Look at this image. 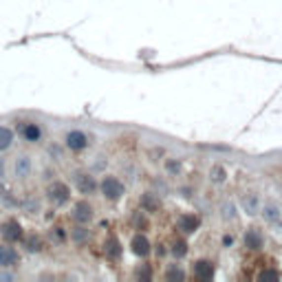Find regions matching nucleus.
<instances>
[{"label": "nucleus", "instance_id": "1", "mask_svg": "<svg viewBox=\"0 0 282 282\" xmlns=\"http://www.w3.org/2000/svg\"><path fill=\"white\" fill-rule=\"evenodd\" d=\"M0 236H2L4 243H13V245H16V243H22L25 229H22V225L18 223L16 218H9L0 225Z\"/></svg>", "mask_w": 282, "mask_h": 282}, {"label": "nucleus", "instance_id": "2", "mask_svg": "<svg viewBox=\"0 0 282 282\" xmlns=\"http://www.w3.org/2000/svg\"><path fill=\"white\" fill-rule=\"evenodd\" d=\"M46 199L51 201L53 205H64L69 203L70 199V187L62 181H53L49 187H46Z\"/></svg>", "mask_w": 282, "mask_h": 282}, {"label": "nucleus", "instance_id": "3", "mask_svg": "<svg viewBox=\"0 0 282 282\" xmlns=\"http://www.w3.org/2000/svg\"><path fill=\"white\" fill-rule=\"evenodd\" d=\"M100 190L108 201H117L124 196V183L117 176H104V181L100 183Z\"/></svg>", "mask_w": 282, "mask_h": 282}, {"label": "nucleus", "instance_id": "4", "mask_svg": "<svg viewBox=\"0 0 282 282\" xmlns=\"http://www.w3.org/2000/svg\"><path fill=\"white\" fill-rule=\"evenodd\" d=\"M31 170H34V159L25 152L16 154V159H13V176L20 178V181L22 178H29Z\"/></svg>", "mask_w": 282, "mask_h": 282}, {"label": "nucleus", "instance_id": "5", "mask_svg": "<svg viewBox=\"0 0 282 282\" xmlns=\"http://www.w3.org/2000/svg\"><path fill=\"white\" fill-rule=\"evenodd\" d=\"M20 262V253L13 247V243H2L0 245V269H11Z\"/></svg>", "mask_w": 282, "mask_h": 282}, {"label": "nucleus", "instance_id": "6", "mask_svg": "<svg viewBox=\"0 0 282 282\" xmlns=\"http://www.w3.org/2000/svg\"><path fill=\"white\" fill-rule=\"evenodd\" d=\"M73 183L79 190V194H95V190H97V181L88 172H75Z\"/></svg>", "mask_w": 282, "mask_h": 282}, {"label": "nucleus", "instance_id": "7", "mask_svg": "<svg viewBox=\"0 0 282 282\" xmlns=\"http://www.w3.org/2000/svg\"><path fill=\"white\" fill-rule=\"evenodd\" d=\"M64 143L70 152H82L84 148L88 145V137L82 133V130H69L67 137H64Z\"/></svg>", "mask_w": 282, "mask_h": 282}, {"label": "nucleus", "instance_id": "8", "mask_svg": "<svg viewBox=\"0 0 282 282\" xmlns=\"http://www.w3.org/2000/svg\"><path fill=\"white\" fill-rule=\"evenodd\" d=\"M18 130H20V137L25 141H29V143H35V141H40V137H42L40 126L34 124V121H20Z\"/></svg>", "mask_w": 282, "mask_h": 282}, {"label": "nucleus", "instance_id": "9", "mask_svg": "<svg viewBox=\"0 0 282 282\" xmlns=\"http://www.w3.org/2000/svg\"><path fill=\"white\" fill-rule=\"evenodd\" d=\"M91 218H93L91 203H86V201H79V203H75V208H73V220H75V223L86 225Z\"/></svg>", "mask_w": 282, "mask_h": 282}, {"label": "nucleus", "instance_id": "10", "mask_svg": "<svg viewBox=\"0 0 282 282\" xmlns=\"http://www.w3.org/2000/svg\"><path fill=\"white\" fill-rule=\"evenodd\" d=\"M199 225H201V218L196 214H183L181 218H178V229H181V232H185V234L196 232V229H199Z\"/></svg>", "mask_w": 282, "mask_h": 282}, {"label": "nucleus", "instance_id": "11", "mask_svg": "<svg viewBox=\"0 0 282 282\" xmlns=\"http://www.w3.org/2000/svg\"><path fill=\"white\" fill-rule=\"evenodd\" d=\"M194 276L199 280H212V276H214V265H212L210 260H199L194 265Z\"/></svg>", "mask_w": 282, "mask_h": 282}, {"label": "nucleus", "instance_id": "12", "mask_svg": "<svg viewBox=\"0 0 282 282\" xmlns=\"http://www.w3.org/2000/svg\"><path fill=\"white\" fill-rule=\"evenodd\" d=\"M13 141H16V133L9 126H0V152L11 148Z\"/></svg>", "mask_w": 282, "mask_h": 282}, {"label": "nucleus", "instance_id": "13", "mask_svg": "<svg viewBox=\"0 0 282 282\" xmlns=\"http://www.w3.org/2000/svg\"><path fill=\"white\" fill-rule=\"evenodd\" d=\"M22 245H25V249L29 253H40L42 247H44V243H42L40 236H35V234H29V236L22 238Z\"/></svg>", "mask_w": 282, "mask_h": 282}, {"label": "nucleus", "instance_id": "14", "mask_svg": "<svg viewBox=\"0 0 282 282\" xmlns=\"http://www.w3.org/2000/svg\"><path fill=\"white\" fill-rule=\"evenodd\" d=\"M133 251L137 253V256H148L150 253V243L145 236H141V234H137V236L133 238Z\"/></svg>", "mask_w": 282, "mask_h": 282}, {"label": "nucleus", "instance_id": "15", "mask_svg": "<svg viewBox=\"0 0 282 282\" xmlns=\"http://www.w3.org/2000/svg\"><path fill=\"white\" fill-rule=\"evenodd\" d=\"M245 247L249 249H260L262 247V234L258 229H249L245 234Z\"/></svg>", "mask_w": 282, "mask_h": 282}, {"label": "nucleus", "instance_id": "16", "mask_svg": "<svg viewBox=\"0 0 282 282\" xmlns=\"http://www.w3.org/2000/svg\"><path fill=\"white\" fill-rule=\"evenodd\" d=\"M70 238H73V243H77V245H82V243L88 241V229L84 227V225L77 223V227L70 229Z\"/></svg>", "mask_w": 282, "mask_h": 282}, {"label": "nucleus", "instance_id": "17", "mask_svg": "<svg viewBox=\"0 0 282 282\" xmlns=\"http://www.w3.org/2000/svg\"><path fill=\"white\" fill-rule=\"evenodd\" d=\"M262 214H265V218L269 220V223H278V218H280L282 212L278 210V205H276V203H267V205H265V212H262Z\"/></svg>", "mask_w": 282, "mask_h": 282}, {"label": "nucleus", "instance_id": "18", "mask_svg": "<svg viewBox=\"0 0 282 282\" xmlns=\"http://www.w3.org/2000/svg\"><path fill=\"white\" fill-rule=\"evenodd\" d=\"M119 253H121L119 241H117V238H110V241H108V245H106V256L108 258H119Z\"/></svg>", "mask_w": 282, "mask_h": 282}, {"label": "nucleus", "instance_id": "19", "mask_svg": "<svg viewBox=\"0 0 282 282\" xmlns=\"http://www.w3.org/2000/svg\"><path fill=\"white\" fill-rule=\"evenodd\" d=\"M172 253H175L176 258H183L187 253V245H185V241H176L175 243V247H172Z\"/></svg>", "mask_w": 282, "mask_h": 282}, {"label": "nucleus", "instance_id": "20", "mask_svg": "<svg viewBox=\"0 0 282 282\" xmlns=\"http://www.w3.org/2000/svg\"><path fill=\"white\" fill-rule=\"evenodd\" d=\"M243 205H245V210H249V214H256V199H253V196L243 201Z\"/></svg>", "mask_w": 282, "mask_h": 282}, {"label": "nucleus", "instance_id": "21", "mask_svg": "<svg viewBox=\"0 0 282 282\" xmlns=\"http://www.w3.org/2000/svg\"><path fill=\"white\" fill-rule=\"evenodd\" d=\"M212 175H214V181H223V178H225V170H223V168H218V166H216L214 168V170H212Z\"/></svg>", "mask_w": 282, "mask_h": 282}, {"label": "nucleus", "instance_id": "22", "mask_svg": "<svg viewBox=\"0 0 282 282\" xmlns=\"http://www.w3.org/2000/svg\"><path fill=\"white\" fill-rule=\"evenodd\" d=\"M260 278H262V280H265V278H274V280H278V278H280V274H278V271L265 269V271H262V274H260Z\"/></svg>", "mask_w": 282, "mask_h": 282}, {"label": "nucleus", "instance_id": "23", "mask_svg": "<svg viewBox=\"0 0 282 282\" xmlns=\"http://www.w3.org/2000/svg\"><path fill=\"white\" fill-rule=\"evenodd\" d=\"M13 278H16V276H13L9 269H2V271H0V280H13Z\"/></svg>", "mask_w": 282, "mask_h": 282}, {"label": "nucleus", "instance_id": "24", "mask_svg": "<svg viewBox=\"0 0 282 282\" xmlns=\"http://www.w3.org/2000/svg\"><path fill=\"white\" fill-rule=\"evenodd\" d=\"M53 234H55V238H58L60 243H64V238H67V234H64L60 227H53Z\"/></svg>", "mask_w": 282, "mask_h": 282}, {"label": "nucleus", "instance_id": "25", "mask_svg": "<svg viewBox=\"0 0 282 282\" xmlns=\"http://www.w3.org/2000/svg\"><path fill=\"white\" fill-rule=\"evenodd\" d=\"M7 175V161H4V157H0V178H4Z\"/></svg>", "mask_w": 282, "mask_h": 282}, {"label": "nucleus", "instance_id": "26", "mask_svg": "<svg viewBox=\"0 0 282 282\" xmlns=\"http://www.w3.org/2000/svg\"><path fill=\"white\" fill-rule=\"evenodd\" d=\"M143 205H145L148 210H154V208H157V205H154V201L150 199V196H143Z\"/></svg>", "mask_w": 282, "mask_h": 282}, {"label": "nucleus", "instance_id": "27", "mask_svg": "<svg viewBox=\"0 0 282 282\" xmlns=\"http://www.w3.org/2000/svg\"><path fill=\"white\" fill-rule=\"evenodd\" d=\"M168 278H183V271H178V269H170Z\"/></svg>", "mask_w": 282, "mask_h": 282}, {"label": "nucleus", "instance_id": "28", "mask_svg": "<svg viewBox=\"0 0 282 282\" xmlns=\"http://www.w3.org/2000/svg\"><path fill=\"white\" fill-rule=\"evenodd\" d=\"M232 243H234V238H232V236H225V238H223V245H225V247H229Z\"/></svg>", "mask_w": 282, "mask_h": 282}]
</instances>
